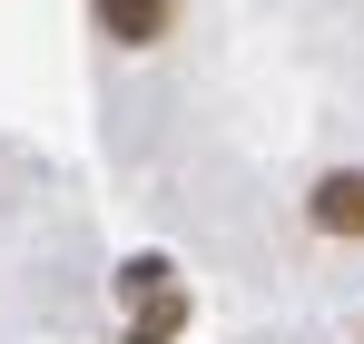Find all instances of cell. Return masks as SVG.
<instances>
[{
  "label": "cell",
  "instance_id": "cell-1",
  "mask_svg": "<svg viewBox=\"0 0 364 344\" xmlns=\"http://www.w3.org/2000/svg\"><path fill=\"white\" fill-rule=\"evenodd\" d=\"M128 295H138V325H128V344H168L187 325V295L168 286V266H158V256H138V266H128Z\"/></svg>",
  "mask_w": 364,
  "mask_h": 344
},
{
  "label": "cell",
  "instance_id": "cell-2",
  "mask_svg": "<svg viewBox=\"0 0 364 344\" xmlns=\"http://www.w3.org/2000/svg\"><path fill=\"white\" fill-rule=\"evenodd\" d=\"M168 20H178V0H99V30H109L119 50H148V40H168Z\"/></svg>",
  "mask_w": 364,
  "mask_h": 344
},
{
  "label": "cell",
  "instance_id": "cell-3",
  "mask_svg": "<svg viewBox=\"0 0 364 344\" xmlns=\"http://www.w3.org/2000/svg\"><path fill=\"white\" fill-rule=\"evenodd\" d=\"M315 227L325 236H364V168H335L315 187Z\"/></svg>",
  "mask_w": 364,
  "mask_h": 344
}]
</instances>
